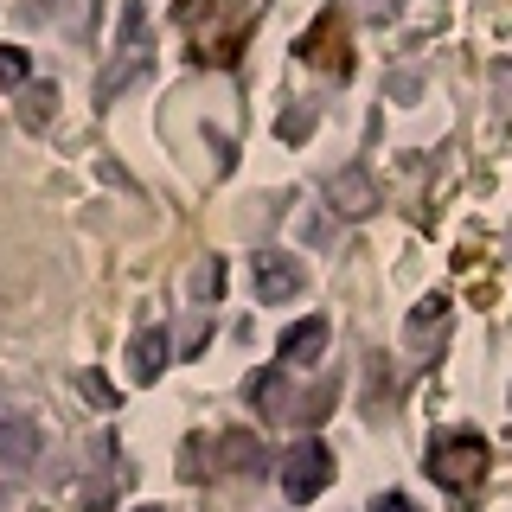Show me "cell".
Segmentation results:
<instances>
[{
    "instance_id": "cell-1",
    "label": "cell",
    "mask_w": 512,
    "mask_h": 512,
    "mask_svg": "<svg viewBox=\"0 0 512 512\" xmlns=\"http://www.w3.org/2000/svg\"><path fill=\"white\" fill-rule=\"evenodd\" d=\"M173 20H180L192 58L212 64V71H231V64L250 52L256 0H173Z\"/></svg>"
},
{
    "instance_id": "cell-3",
    "label": "cell",
    "mask_w": 512,
    "mask_h": 512,
    "mask_svg": "<svg viewBox=\"0 0 512 512\" xmlns=\"http://www.w3.org/2000/svg\"><path fill=\"white\" fill-rule=\"evenodd\" d=\"M295 52L301 64H314V71H327V77H352V26H346V7H327L320 20L295 39Z\"/></svg>"
},
{
    "instance_id": "cell-4",
    "label": "cell",
    "mask_w": 512,
    "mask_h": 512,
    "mask_svg": "<svg viewBox=\"0 0 512 512\" xmlns=\"http://www.w3.org/2000/svg\"><path fill=\"white\" fill-rule=\"evenodd\" d=\"M327 480H333V455L320 442H301L295 455H288V468H282L288 500H314V493H327Z\"/></svg>"
},
{
    "instance_id": "cell-6",
    "label": "cell",
    "mask_w": 512,
    "mask_h": 512,
    "mask_svg": "<svg viewBox=\"0 0 512 512\" xmlns=\"http://www.w3.org/2000/svg\"><path fill=\"white\" fill-rule=\"evenodd\" d=\"M320 346H327V320H295V327L282 333V359H295V365L314 359Z\"/></svg>"
},
{
    "instance_id": "cell-5",
    "label": "cell",
    "mask_w": 512,
    "mask_h": 512,
    "mask_svg": "<svg viewBox=\"0 0 512 512\" xmlns=\"http://www.w3.org/2000/svg\"><path fill=\"white\" fill-rule=\"evenodd\" d=\"M295 288H301V263H295V256H282V250L256 256V295H263V301H288Z\"/></svg>"
},
{
    "instance_id": "cell-10",
    "label": "cell",
    "mask_w": 512,
    "mask_h": 512,
    "mask_svg": "<svg viewBox=\"0 0 512 512\" xmlns=\"http://www.w3.org/2000/svg\"><path fill=\"white\" fill-rule=\"evenodd\" d=\"M500 96H506V109H512V71H500Z\"/></svg>"
},
{
    "instance_id": "cell-9",
    "label": "cell",
    "mask_w": 512,
    "mask_h": 512,
    "mask_svg": "<svg viewBox=\"0 0 512 512\" xmlns=\"http://www.w3.org/2000/svg\"><path fill=\"white\" fill-rule=\"evenodd\" d=\"M372 512H416V506H410V500H404V493H384V500H378V506H372Z\"/></svg>"
},
{
    "instance_id": "cell-7",
    "label": "cell",
    "mask_w": 512,
    "mask_h": 512,
    "mask_svg": "<svg viewBox=\"0 0 512 512\" xmlns=\"http://www.w3.org/2000/svg\"><path fill=\"white\" fill-rule=\"evenodd\" d=\"M333 199H340L346 212H372V186H365L359 173H340V180H333Z\"/></svg>"
},
{
    "instance_id": "cell-2",
    "label": "cell",
    "mask_w": 512,
    "mask_h": 512,
    "mask_svg": "<svg viewBox=\"0 0 512 512\" xmlns=\"http://www.w3.org/2000/svg\"><path fill=\"white\" fill-rule=\"evenodd\" d=\"M429 474H436L448 493H480V480H487V442H480L474 429H442V436L429 442Z\"/></svg>"
},
{
    "instance_id": "cell-8",
    "label": "cell",
    "mask_w": 512,
    "mask_h": 512,
    "mask_svg": "<svg viewBox=\"0 0 512 512\" xmlns=\"http://www.w3.org/2000/svg\"><path fill=\"white\" fill-rule=\"evenodd\" d=\"M442 320H448V295H429L423 308H416V333H436Z\"/></svg>"
}]
</instances>
